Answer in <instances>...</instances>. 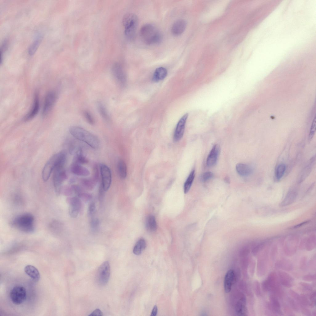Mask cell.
I'll return each mask as SVG.
<instances>
[{"instance_id": "8", "label": "cell", "mask_w": 316, "mask_h": 316, "mask_svg": "<svg viewBox=\"0 0 316 316\" xmlns=\"http://www.w3.org/2000/svg\"><path fill=\"white\" fill-rule=\"evenodd\" d=\"M110 267L108 261H105L100 266L97 274L98 283L101 285L107 284L110 278Z\"/></svg>"}, {"instance_id": "48", "label": "cell", "mask_w": 316, "mask_h": 316, "mask_svg": "<svg viewBox=\"0 0 316 316\" xmlns=\"http://www.w3.org/2000/svg\"><path fill=\"white\" fill-rule=\"evenodd\" d=\"M302 280L306 281H311L314 280L316 279L315 275L308 274L303 276L302 278Z\"/></svg>"}, {"instance_id": "35", "label": "cell", "mask_w": 316, "mask_h": 316, "mask_svg": "<svg viewBox=\"0 0 316 316\" xmlns=\"http://www.w3.org/2000/svg\"><path fill=\"white\" fill-rule=\"evenodd\" d=\"M88 162V160L82 152L74 156L73 163L81 164H87Z\"/></svg>"}, {"instance_id": "43", "label": "cell", "mask_w": 316, "mask_h": 316, "mask_svg": "<svg viewBox=\"0 0 316 316\" xmlns=\"http://www.w3.org/2000/svg\"><path fill=\"white\" fill-rule=\"evenodd\" d=\"M299 285L301 289L304 291H311L312 289L311 285L309 284L303 282H300L299 284Z\"/></svg>"}, {"instance_id": "47", "label": "cell", "mask_w": 316, "mask_h": 316, "mask_svg": "<svg viewBox=\"0 0 316 316\" xmlns=\"http://www.w3.org/2000/svg\"><path fill=\"white\" fill-rule=\"evenodd\" d=\"M95 204L94 202H92L89 205V214L90 215H93L96 211Z\"/></svg>"}, {"instance_id": "18", "label": "cell", "mask_w": 316, "mask_h": 316, "mask_svg": "<svg viewBox=\"0 0 316 316\" xmlns=\"http://www.w3.org/2000/svg\"><path fill=\"white\" fill-rule=\"evenodd\" d=\"M235 277L234 271L231 269L228 270L226 274L224 279V287L226 293H228L231 291Z\"/></svg>"}, {"instance_id": "36", "label": "cell", "mask_w": 316, "mask_h": 316, "mask_svg": "<svg viewBox=\"0 0 316 316\" xmlns=\"http://www.w3.org/2000/svg\"><path fill=\"white\" fill-rule=\"evenodd\" d=\"M276 264L277 267L286 270H291L292 267L291 264L289 261L285 260L279 261Z\"/></svg>"}, {"instance_id": "44", "label": "cell", "mask_w": 316, "mask_h": 316, "mask_svg": "<svg viewBox=\"0 0 316 316\" xmlns=\"http://www.w3.org/2000/svg\"><path fill=\"white\" fill-rule=\"evenodd\" d=\"M265 246V243H262L259 244L252 251L253 254L254 255H256Z\"/></svg>"}, {"instance_id": "2", "label": "cell", "mask_w": 316, "mask_h": 316, "mask_svg": "<svg viewBox=\"0 0 316 316\" xmlns=\"http://www.w3.org/2000/svg\"><path fill=\"white\" fill-rule=\"evenodd\" d=\"M140 35L143 42L148 45L159 44L162 40L161 33L153 25L146 24L141 27Z\"/></svg>"}, {"instance_id": "32", "label": "cell", "mask_w": 316, "mask_h": 316, "mask_svg": "<svg viewBox=\"0 0 316 316\" xmlns=\"http://www.w3.org/2000/svg\"><path fill=\"white\" fill-rule=\"evenodd\" d=\"M97 183L92 177L91 178L83 179L80 181L81 186L84 188L89 190L92 189Z\"/></svg>"}, {"instance_id": "29", "label": "cell", "mask_w": 316, "mask_h": 316, "mask_svg": "<svg viewBox=\"0 0 316 316\" xmlns=\"http://www.w3.org/2000/svg\"><path fill=\"white\" fill-rule=\"evenodd\" d=\"M97 107L100 115L105 121L108 122L110 118L106 109L104 105L101 102H98L97 103Z\"/></svg>"}, {"instance_id": "39", "label": "cell", "mask_w": 316, "mask_h": 316, "mask_svg": "<svg viewBox=\"0 0 316 316\" xmlns=\"http://www.w3.org/2000/svg\"><path fill=\"white\" fill-rule=\"evenodd\" d=\"M83 114L86 120L89 124L93 125L94 124V119L89 112L85 110L83 112Z\"/></svg>"}, {"instance_id": "30", "label": "cell", "mask_w": 316, "mask_h": 316, "mask_svg": "<svg viewBox=\"0 0 316 316\" xmlns=\"http://www.w3.org/2000/svg\"><path fill=\"white\" fill-rule=\"evenodd\" d=\"M195 176V170L193 169L191 171L185 182L184 186L185 193H187L189 190L193 181Z\"/></svg>"}, {"instance_id": "14", "label": "cell", "mask_w": 316, "mask_h": 316, "mask_svg": "<svg viewBox=\"0 0 316 316\" xmlns=\"http://www.w3.org/2000/svg\"><path fill=\"white\" fill-rule=\"evenodd\" d=\"M69 213L70 216L76 218L78 216L81 207L80 198L77 196L70 198L69 200Z\"/></svg>"}, {"instance_id": "1", "label": "cell", "mask_w": 316, "mask_h": 316, "mask_svg": "<svg viewBox=\"0 0 316 316\" xmlns=\"http://www.w3.org/2000/svg\"><path fill=\"white\" fill-rule=\"evenodd\" d=\"M70 134L76 139L82 141L93 148H98L100 142L98 138L94 135L84 128L78 126L70 127Z\"/></svg>"}, {"instance_id": "21", "label": "cell", "mask_w": 316, "mask_h": 316, "mask_svg": "<svg viewBox=\"0 0 316 316\" xmlns=\"http://www.w3.org/2000/svg\"><path fill=\"white\" fill-rule=\"evenodd\" d=\"M297 195V192L294 190H290L280 204L282 207L285 206L292 204L295 201Z\"/></svg>"}, {"instance_id": "26", "label": "cell", "mask_w": 316, "mask_h": 316, "mask_svg": "<svg viewBox=\"0 0 316 316\" xmlns=\"http://www.w3.org/2000/svg\"><path fill=\"white\" fill-rule=\"evenodd\" d=\"M167 75V71L166 68L161 67L155 70L153 75L152 80L155 82H158L164 79Z\"/></svg>"}, {"instance_id": "4", "label": "cell", "mask_w": 316, "mask_h": 316, "mask_svg": "<svg viewBox=\"0 0 316 316\" xmlns=\"http://www.w3.org/2000/svg\"><path fill=\"white\" fill-rule=\"evenodd\" d=\"M138 18L134 14L129 13L123 17L122 23L125 28L124 33L127 38L130 40L135 37L138 24Z\"/></svg>"}, {"instance_id": "25", "label": "cell", "mask_w": 316, "mask_h": 316, "mask_svg": "<svg viewBox=\"0 0 316 316\" xmlns=\"http://www.w3.org/2000/svg\"><path fill=\"white\" fill-rule=\"evenodd\" d=\"M315 162V157L312 158L306 165L302 173L299 182L301 183L304 181L309 175L311 171Z\"/></svg>"}, {"instance_id": "22", "label": "cell", "mask_w": 316, "mask_h": 316, "mask_svg": "<svg viewBox=\"0 0 316 316\" xmlns=\"http://www.w3.org/2000/svg\"><path fill=\"white\" fill-rule=\"evenodd\" d=\"M236 169L238 173L242 176H248L251 174L252 172V167L250 166L244 164H238L236 165Z\"/></svg>"}, {"instance_id": "7", "label": "cell", "mask_w": 316, "mask_h": 316, "mask_svg": "<svg viewBox=\"0 0 316 316\" xmlns=\"http://www.w3.org/2000/svg\"><path fill=\"white\" fill-rule=\"evenodd\" d=\"M53 183L56 194L60 192L62 184L67 178V175L64 168H56L53 171Z\"/></svg>"}, {"instance_id": "19", "label": "cell", "mask_w": 316, "mask_h": 316, "mask_svg": "<svg viewBox=\"0 0 316 316\" xmlns=\"http://www.w3.org/2000/svg\"><path fill=\"white\" fill-rule=\"evenodd\" d=\"M70 170L73 174L78 176H87L90 174L88 169L78 164L73 163Z\"/></svg>"}, {"instance_id": "37", "label": "cell", "mask_w": 316, "mask_h": 316, "mask_svg": "<svg viewBox=\"0 0 316 316\" xmlns=\"http://www.w3.org/2000/svg\"><path fill=\"white\" fill-rule=\"evenodd\" d=\"M40 41V39H38L30 45L28 50L30 55H32L35 53L39 47Z\"/></svg>"}, {"instance_id": "34", "label": "cell", "mask_w": 316, "mask_h": 316, "mask_svg": "<svg viewBox=\"0 0 316 316\" xmlns=\"http://www.w3.org/2000/svg\"><path fill=\"white\" fill-rule=\"evenodd\" d=\"M286 170V166L284 164H281L277 167L275 173V177L277 181H280L283 177Z\"/></svg>"}, {"instance_id": "23", "label": "cell", "mask_w": 316, "mask_h": 316, "mask_svg": "<svg viewBox=\"0 0 316 316\" xmlns=\"http://www.w3.org/2000/svg\"><path fill=\"white\" fill-rule=\"evenodd\" d=\"M270 303L268 308L274 313L279 314H282L281 310V305L277 297L274 295H271L270 297Z\"/></svg>"}, {"instance_id": "10", "label": "cell", "mask_w": 316, "mask_h": 316, "mask_svg": "<svg viewBox=\"0 0 316 316\" xmlns=\"http://www.w3.org/2000/svg\"><path fill=\"white\" fill-rule=\"evenodd\" d=\"M100 170L101 176V185L105 191L110 188L112 176L110 169L104 164L100 165Z\"/></svg>"}, {"instance_id": "54", "label": "cell", "mask_w": 316, "mask_h": 316, "mask_svg": "<svg viewBox=\"0 0 316 316\" xmlns=\"http://www.w3.org/2000/svg\"><path fill=\"white\" fill-rule=\"evenodd\" d=\"M157 313V307L156 306H155L154 307L153 310H152L151 316H156Z\"/></svg>"}, {"instance_id": "17", "label": "cell", "mask_w": 316, "mask_h": 316, "mask_svg": "<svg viewBox=\"0 0 316 316\" xmlns=\"http://www.w3.org/2000/svg\"><path fill=\"white\" fill-rule=\"evenodd\" d=\"M186 24V21L184 19H180L176 21L172 27V33L175 35L181 34L185 30Z\"/></svg>"}, {"instance_id": "27", "label": "cell", "mask_w": 316, "mask_h": 316, "mask_svg": "<svg viewBox=\"0 0 316 316\" xmlns=\"http://www.w3.org/2000/svg\"><path fill=\"white\" fill-rule=\"evenodd\" d=\"M245 298L243 297L237 303L235 311L238 315H246L247 311L245 307Z\"/></svg>"}, {"instance_id": "12", "label": "cell", "mask_w": 316, "mask_h": 316, "mask_svg": "<svg viewBox=\"0 0 316 316\" xmlns=\"http://www.w3.org/2000/svg\"><path fill=\"white\" fill-rule=\"evenodd\" d=\"M188 116V113L184 114L178 122L173 135V140L175 142L179 141L182 137L185 130V124Z\"/></svg>"}, {"instance_id": "56", "label": "cell", "mask_w": 316, "mask_h": 316, "mask_svg": "<svg viewBox=\"0 0 316 316\" xmlns=\"http://www.w3.org/2000/svg\"><path fill=\"white\" fill-rule=\"evenodd\" d=\"M225 181L227 183H229L230 182V179L229 178L227 177H226L225 178Z\"/></svg>"}, {"instance_id": "31", "label": "cell", "mask_w": 316, "mask_h": 316, "mask_svg": "<svg viewBox=\"0 0 316 316\" xmlns=\"http://www.w3.org/2000/svg\"><path fill=\"white\" fill-rule=\"evenodd\" d=\"M146 243L143 239H140L136 243L133 250V252L136 255L140 254L145 248Z\"/></svg>"}, {"instance_id": "53", "label": "cell", "mask_w": 316, "mask_h": 316, "mask_svg": "<svg viewBox=\"0 0 316 316\" xmlns=\"http://www.w3.org/2000/svg\"><path fill=\"white\" fill-rule=\"evenodd\" d=\"M316 298V292L314 291L312 293L310 296V299L311 301H315Z\"/></svg>"}, {"instance_id": "16", "label": "cell", "mask_w": 316, "mask_h": 316, "mask_svg": "<svg viewBox=\"0 0 316 316\" xmlns=\"http://www.w3.org/2000/svg\"><path fill=\"white\" fill-rule=\"evenodd\" d=\"M39 95L38 93H35L34 96L32 107L30 111L24 117V121H29L35 116L39 111Z\"/></svg>"}, {"instance_id": "38", "label": "cell", "mask_w": 316, "mask_h": 316, "mask_svg": "<svg viewBox=\"0 0 316 316\" xmlns=\"http://www.w3.org/2000/svg\"><path fill=\"white\" fill-rule=\"evenodd\" d=\"M316 131V119L315 118L313 120L311 126L309 135L308 137V142H310L313 139Z\"/></svg>"}, {"instance_id": "11", "label": "cell", "mask_w": 316, "mask_h": 316, "mask_svg": "<svg viewBox=\"0 0 316 316\" xmlns=\"http://www.w3.org/2000/svg\"><path fill=\"white\" fill-rule=\"evenodd\" d=\"M57 98L56 94L51 91L46 95L44 101L42 115L43 117L46 116L51 112L56 102Z\"/></svg>"}, {"instance_id": "52", "label": "cell", "mask_w": 316, "mask_h": 316, "mask_svg": "<svg viewBox=\"0 0 316 316\" xmlns=\"http://www.w3.org/2000/svg\"><path fill=\"white\" fill-rule=\"evenodd\" d=\"M89 315L102 316L103 315V314L100 310L99 309H96L91 313Z\"/></svg>"}, {"instance_id": "42", "label": "cell", "mask_w": 316, "mask_h": 316, "mask_svg": "<svg viewBox=\"0 0 316 316\" xmlns=\"http://www.w3.org/2000/svg\"><path fill=\"white\" fill-rule=\"evenodd\" d=\"M99 171L98 166L95 165L93 168V174L92 178L97 182L99 179Z\"/></svg>"}, {"instance_id": "33", "label": "cell", "mask_w": 316, "mask_h": 316, "mask_svg": "<svg viewBox=\"0 0 316 316\" xmlns=\"http://www.w3.org/2000/svg\"><path fill=\"white\" fill-rule=\"evenodd\" d=\"M146 226L148 230L152 232L155 231L157 225L155 217L152 215L149 216L147 218Z\"/></svg>"}, {"instance_id": "3", "label": "cell", "mask_w": 316, "mask_h": 316, "mask_svg": "<svg viewBox=\"0 0 316 316\" xmlns=\"http://www.w3.org/2000/svg\"><path fill=\"white\" fill-rule=\"evenodd\" d=\"M34 217L31 214L26 213L15 218L11 222V225L25 233H33L35 230Z\"/></svg>"}, {"instance_id": "24", "label": "cell", "mask_w": 316, "mask_h": 316, "mask_svg": "<svg viewBox=\"0 0 316 316\" xmlns=\"http://www.w3.org/2000/svg\"><path fill=\"white\" fill-rule=\"evenodd\" d=\"M25 272L34 281H38L40 278V275L38 270L34 266L27 265L24 268Z\"/></svg>"}, {"instance_id": "9", "label": "cell", "mask_w": 316, "mask_h": 316, "mask_svg": "<svg viewBox=\"0 0 316 316\" xmlns=\"http://www.w3.org/2000/svg\"><path fill=\"white\" fill-rule=\"evenodd\" d=\"M10 296L11 301L14 304L20 305L23 303L26 299V289L22 286H15L10 291Z\"/></svg>"}, {"instance_id": "20", "label": "cell", "mask_w": 316, "mask_h": 316, "mask_svg": "<svg viewBox=\"0 0 316 316\" xmlns=\"http://www.w3.org/2000/svg\"><path fill=\"white\" fill-rule=\"evenodd\" d=\"M278 275L280 281L283 285L288 287L293 285V279L289 274L285 272L279 271Z\"/></svg>"}, {"instance_id": "13", "label": "cell", "mask_w": 316, "mask_h": 316, "mask_svg": "<svg viewBox=\"0 0 316 316\" xmlns=\"http://www.w3.org/2000/svg\"><path fill=\"white\" fill-rule=\"evenodd\" d=\"M113 76L120 85H124L126 82V75L122 66L118 63H114L111 69Z\"/></svg>"}, {"instance_id": "51", "label": "cell", "mask_w": 316, "mask_h": 316, "mask_svg": "<svg viewBox=\"0 0 316 316\" xmlns=\"http://www.w3.org/2000/svg\"><path fill=\"white\" fill-rule=\"evenodd\" d=\"M310 222V220L306 221L301 223L299 224H298L297 225L291 227L289 228L291 229L297 228L301 226H303L304 225L307 224H308V223H309Z\"/></svg>"}, {"instance_id": "49", "label": "cell", "mask_w": 316, "mask_h": 316, "mask_svg": "<svg viewBox=\"0 0 316 316\" xmlns=\"http://www.w3.org/2000/svg\"><path fill=\"white\" fill-rule=\"evenodd\" d=\"M289 293L291 296L295 299L297 301L298 303H300V296L298 293L294 291L290 290L289 291Z\"/></svg>"}, {"instance_id": "55", "label": "cell", "mask_w": 316, "mask_h": 316, "mask_svg": "<svg viewBox=\"0 0 316 316\" xmlns=\"http://www.w3.org/2000/svg\"><path fill=\"white\" fill-rule=\"evenodd\" d=\"M284 306V309H285V313L287 314H289H289H291V315H292V313L293 312H292V311L290 310V309H289L287 306Z\"/></svg>"}, {"instance_id": "15", "label": "cell", "mask_w": 316, "mask_h": 316, "mask_svg": "<svg viewBox=\"0 0 316 316\" xmlns=\"http://www.w3.org/2000/svg\"><path fill=\"white\" fill-rule=\"evenodd\" d=\"M220 152V148L218 144L214 145L208 155L206 160V164L210 167L216 163Z\"/></svg>"}, {"instance_id": "28", "label": "cell", "mask_w": 316, "mask_h": 316, "mask_svg": "<svg viewBox=\"0 0 316 316\" xmlns=\"http://www.w3.org/2000/svg\"><path fill=\"white\" fill-rule=\"evenodd\" d=\"M117 170L120 178L125 179L127 176V168L125 163L122 160H120L118 162Z\"/></svg>"}, {"instance_id": "41", "label": "cell", "mask_w": 316, "mask_h": 316, "mask_svg": "<svg viewBox=\"0 0 316 316\" xmlns=\"http://www.w3.org/2000/svg\"><path fill=\"white\" fill-rule=\"evenodd\" d=\"M288 301L291 308L293 310L296 311H298L299 310L297 304L293 299L290 297H288Z\"/></svg>"}, {"instance_id": "45", "label": "cell", "mask_w": 316, "mask_h": 316, "mask_svg": "<svg viewBox=\"0 0 316 316\" xmlns=\"http://www.w3.org/2000/svg\"><path fill=\"white\" fill-rule=\"evenodd\" d=\"M80 199L86 202L91 199V196L89 194L84 193H82L78 196Z\"/></svg>"}, {"instance_id": "5", "label": "cell", "mask_w": 316, "mask_h": 316, "mask_svg": "<svg viewBox=\"0 0 316 316\" xmlns=\"http://www.w3.org/2000/svg\"><path fill=\"white\" fill-rule=\"evenodd\" d=\"M276 273L272 272L270 274L267 279L262 283L263 289L265 291H271L274 293L279 295L280 289Z\"/></svg>"}, {"instance_id": "46", "label": "cell", "mask_w": 316, "mask_h": 316, "mask_svg": "<svg viewBox=\"0 0 316 316\" xmlns=\"http://www.w3.org/2000/svg\"><path fill=\"white\" fill-rule=\"evenodd\" d=\"M254 289L256 295L259 296L261 295V290L260 283L258 281H255L254 284Z\"/></svg>"}, {"instance_id": "40", "label": "cell", "mask_w": 316, "mask_h": 316, "mask_svg": "<svg viewBox=\"0 0 316 316\" xmlns=\"http://www.w3.org/2000/svg\"><path fill=\"white\" fill-rule=\"evenodd\" d=\"M213 177V174L210 172H206L201 175L200 179L202 181L205 182L212 178Z\"/></svg>"}, {"instance_id": "50", "label": "cell", "mask_w": 316, "mask_h": 316, "mask_svg": "<svg viewBox=\"0 0 316 316\" xmlns=\"http://www.w3.org/2000/svg\"><path fill=\"white\" fill-rule=\"evenodd\" d=\"M99 223V221L98 219H94L91 222V226L93 229H96L98 226Z\"/></svg>"}, {"instance_id": "6", "label": "cell", "mask_w": 316, "mask_h": 316, "mask_svg": "<svg viewBox=\"0 0 316 316\" xmlns=\"http://www.w3.org/2000/svg\"><path fill=\"white\" fill-rule=\"evenodd\" d=\"M60 152L52 156L44 165L42 172V177L44 181H47L53 172L58 162Z\"/></svg>"}]
</instances>
